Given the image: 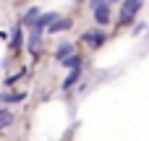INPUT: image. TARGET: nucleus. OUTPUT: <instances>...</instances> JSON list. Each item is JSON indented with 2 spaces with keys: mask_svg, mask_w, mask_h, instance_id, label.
<instances>
[{
  "mask_svg": "<svg viewBox=\"0 0 149 141\" xmlns=\"http://www.w3.org/2000/svg\"><path fill=\"white\" fill-rule=\"evenodd\" d=\"M79 78H81V68H76V71H71V73H68V76L63 78V89H65V92H68V89H73Z\"/></svg>",
  "mask_w": 149,
  "mask_h": 141,
  "instance_id": "8",
  "label": "nucleus"
},
{
  "mask_svg": "<svg viewBox=\"0 0 149 141\" xmlns=\"http://www.w3.org/2000/svg\"><path fill=\"white\" fill-rule=\"evenodd\" d=\"M39 42H42V34L31 29V37H29V52L31 55H39Z\"/></svg>",
  "mask_w": 149,
  "mask_h": 141,
  "instance_id": "9",
  "label": "nucleus"
},
{
  "mask_svg": "<svg viewBox=\"0 0 149 141\" xmlns=\"http://www.w3.org/2000/svg\"><path fill=\"white\" fill-rule=\"evenodd\" d=\"M10 123H13V113H10L8 107H5V110H0V131H3V128H8Z\"/></svg>",
  "mask_w": 149,
  "mask_h": 141,
  "instance_id": "11",
  "label": "nucleus"
},
{
  "mask_svg": "<svg viewBox=\"0 0 149 141\" xmlns=\"http://www.w3.org/2000/svg\"><path fill=\"white\" fill-rule=\"evenodd\" d=\"M63 65H65V68H71V71H76V68L81 65V58H79V55L73 52L71 58H65V60H63Z\"/></svg>",
  "mask_w": 149,
  "mask_h": 141,
  "instance_id": "13",
  "label": "nucleus"
},
{
  "mask_svg": "<svg viewBox=\"0 0 149 141\" xmlns=\"http://www.w3.org/2000/svg\"><path fill=\"white\" fill-rule=\"evenodd\" d=\"M115 0H89V8H97V5H113Z\"/></svg>",
  "mask_w": 149,
  "mask_h": 141,
  "instance_id": "15",
  "label": "nucleus"
},
{
  "mask_svg": "<svg viewBox=\"0 0 149 141\" xmlns=\"http://www.w3.org/2000/svg\"><path fill=\"white\" fill-rule=\"evenodd\" d=\"M37 16H39V8H29V10L24 13V18H21V21H24L26 26H31V24L37 21Z\"/></svg>",
  "mask_w": 149,
  "mask_h": 141,
  "instance_id": "12",
  "label": "nucleus"
},
{
  "mask_svg": "<svg viewBox=\"0 0 149 141\" xmlns=\"http://www.w3.org/2000/svg\"><path fill=\"white\" fill-rule=\"evenodd\" d=\"M71 55H73V44H71V42H60V44H58V50H55V58L63 63V60H65V58H71Z\"/></svg>",
  "mask_w": 149,
  "mask_h": 141,
  "instance_id": "6",
  "label": "nucleus"
},
{
  "mask_svg": "<svg viewBox=\"0 0 149 141\" xmlns=\"http://www.w3.org/2000/svg\"><path fill=\"white\" fill-rule=\"evenodd\" d=\"M65 29H71V18H55V21L47 26L50 34H58V31H65Z\"/></svg>",
  "mask_w": 149,
  "mask_h": 141,
  "instance_id": "5",
  "label": "nucleus"
},
{
  "mask_svg": "<svg viewBox=\"0 0 149 141\" xmlns=\"http://www.w3.org/2000/svg\"><path fill=\"white\" fill-rule=\"evenodd\" d=\"M105 39H107V34H105V31H100V29L84 31V42H86V44H92V47H100Z\"/></svg>",
  "mask_w": 149,
  "mask_h": 141,
  "instance_id": "3",
  "label": "nucleus"
},
{
  "mask_svg": "<svg viewBox=\"0 0 149 141\" xmlns=\"http://www.w3.org/2000/svg\"><path fill=\"white\" fill-rule=\"evenodd\" d=\"M21 39H24V31H21V26H16V29H13V37H10V50H13V52L21 50Z\"/></svg>",
  "mask_w": 149,
  "mask_h": 141,
  "instance_id": "10",
  "label": "nucleus"
},
{
  "mask_svg": "<svg viewBox=\"0 0 149 141\" xmlns=\"http://www.w3.org/2000/svg\"><path fill=\"white\" fill-rule=\"evenodd\" d=\"M141 5H144V0H123V8H120V24H131V21L139 16Z\"/></svg>",
  "mask_w": 149,
  "mask_h": 141,
  "instance_id": "1",
  "label": "nucleus"
},
{
  "mask_svg": "<svg viewBox=\"0 0 149 141\" xmlns=\"http://www.w3.org/2000/svg\"><path fill=\"white\" fill-rule=\"evenodd\" d=\"M92 10H94V21H97L100 26L110 24V5H97V8H92Z\"/></svg>",
  "mask_w": 149,
  "mask_h": 141,
  "instance_id": "4",
  "label": "nucleus"
},
{
  "mask_svg": "<svg viewBox=\"0 0 149 141\" xmlns=\"http://www.w3.org/2000/svg\"><path fill=\"white\" fill-rule=\"evenodd\" d=\"M26 99V92H10V94H0V102L5 105H16V102H24Z\"/></svg>",
  "mask_w": 149,
  "mask_h": 141,
  "instance_id": "7",
  "label": "nucleus"
},
{
  "mask_svg": "<svg viewBox=\"0 0 149 141\" xmlns=\"http://www.w3.org/2000/svg\"><path fill=\"white\" fill-rule=\"evenodd\" d=\"M26 73H29V71H26V68H21V71H18V73H13V76H10V78H5V84H16V81H18V78H24V76H26Z\"/></svg>",
  "mask_w": 149,
  "mask_h": 141,
  "instance_id": "14",
  "label": "nucleus"
},
{
  "mask_svg": "<svg viewBox=\"0 0 149 141\" xmlns=\"http://www.w3.org/2000/svg\"><path fill=\"white\" fill-rule=\"evenodd\" d=\"M55 18H60L55 10H50V13H39V16H37V21H34L31 26H34V31H39V34H42V29H45V26H50Z\"/></svg>",
  "mask_w": 149,
  "mask_h": 141,
  "instance_id": "2",
  "label": "nucleus"
}]
</instances>
